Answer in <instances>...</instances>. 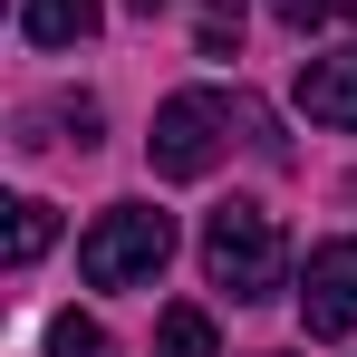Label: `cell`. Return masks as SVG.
<instances>
[{"label": "cell", "instance_id": "6da1fadb", "mask_svg": "<svg viewBox=\"0 0 357 357\" xmlns=\"http://www.w3.org/2000/svg\"><path fill=\"white\" fill-rule=\"evenodd\" d=\"M165 261H174V222H165L155 203H116V213H97L87 241H77V280H87V290H145Z\"/></svg>", "mask_w": 357, "mask_h": 357}, {"label": "cell", "instance_id": "7a4b0ae2", "mask_svg": "<svg viewBox=\"0 0 357 357\" xmlns=\"http://www.w3.org/2000/svg\"><path fill=\"white\" fill-rule=\"evenodd\" d=\"M203 271H213V290H232V299H271L290 280L280 222H271L261 203H222V213L203 222Z\"/></svg>", "mask_w": 357, "mask_h": 357}, {"label": "cell", "instance_id": "3957f363", "mask_svg": "<svg viewBox=\"0 0 357 357\" xmlns=\"http://www.w3.org/2000/svg\"><path fill=\"white\" fill-rule=\"evenodd\" d=\"M222 135H232V97H213V87H183V97H165V107H155V135H145V155H155V174H165V183H193V174H213Z\"/></svg>", "mask_w": 357, "mask_h": 357}, {"label": "cell", "instance_id": "277c9868", "mask_svg": "<svg viewBox=\"0 0 357 357\" xmlns=\"http://www.w3.org/2000/svg\"><path fill=\"white\" fill-rule=\"evenodd\" d=\"M299 319H309V338H348V328H357V232H348V241H319V251H309Z\"/></svg>", "mask_w": 357, "mask_h": 357}, {"label": "cell", "instance_id": "5b68a950", "mask_svg": "<svg viewBox=\"0 0 357 357\" xmlns=\"http://www.w3.org/2000/svg\"><path fill=\"white\" fill-rule=\"evenodd\" d=\"M299 116L309 126H338L357 135V49H328V59L299 68Z\"/></svg>", "mask_w": 357, "mask_h": 357}, {"label": "cell", "instance_id": "8992f818", "mask_svg": "<svg viewBox=\"0 0 357 357\" xmlns=\"http://www.w3.org/2000/svg\"><path fill=\"white\" fill-rule=\"evenodd\" d=\"M20 39H29V49H77V39H97V0H20Z\"/></svg>", "mask_w": 357, "mask_h": 357}, {"label": "cell", "instance_id": "52a82bcc", "mask_svg": "<svg viewBox=\"0 0 357 357\" xmlns=\"http://www.w3.org/2000/svg\"><path fill=\"white\" fill-rule=\"evenodd\" d=\"M0 213H10V271H29V261H39V251L59 241V213H49L39 193H20V203H0Z\"/></svg>", "mask_w": 357, "mask_h": 357}, {"label": "cell", "instance_id": "ba28073f", "mask_svg": "<svg viewBox=\"0 0 357 357\" xmlns=\"http://www.w3.org/2000/svg\"><path fill=\"white\" fill-rule=\"evenodd\" d=\"M222 338H213V309H165L155 319V357H213Z\"/></svg>", "mask_w": 357, "mask_h": 357}, {"label": "cell", "instance_id": "9c48e42d", "mask_svg": "<svg viewBox=\"0 0 357 357\" xmlns=\"http://www.w3.org/2000/svg\"><path fill=\"white\" fill-rule=\"evenodd\" d=\"M271 20L309 39V29H348V20H357V0H271Z\"/></svg>", "mask_w": 357, "mask_h": 357}, {"label": "cell", "instance_id": "30bf717a", "mask_svg": "<svg viewBox=\"0 0 357 357\" xmlns=\"http://www.w3.org/2000/svg\"><path fill=\"white\" fill-rule=\"evenodd\" d=\"M49 357H116V348H107V328H97V319L59 309V319H49Z\"/></svg>", "mask_w": 357, "mask_h": 357}, {"label": "cell", "instance_id": "8fae6325", "mask_svg": "<svg viewBox=\"0 0 357 357\" xmlns=\"http://www.w3.org/2000/svg\"><path fill=\"white\" fill-rule=\"evenodd\" d=\"M232 39H241V0H203V49L222 59Z\"/></svg>", "mask_w": 357, "mask_h": 357}, {"label": "cell", "instance_id": "7c38bea8", "mask_svg": "<svg viewBox=\"0 0 357 357\" xmlns=\"http://www.w3.org/2000/svg\"><path fill=\"white\" fill-rule=\"evenodd\" d=\"M126 10H135V20H155V10H174V0H126Z\"/></svg>", "mask_w": 357, "mask_h": 357}]
</instances>
